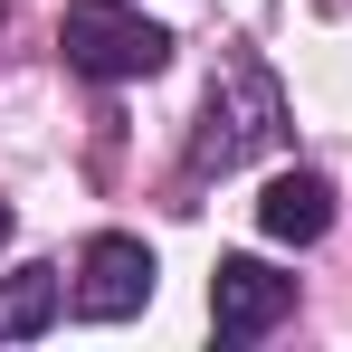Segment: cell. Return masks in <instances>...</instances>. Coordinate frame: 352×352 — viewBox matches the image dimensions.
Wrapping results in <instances>:
<instances>
[{"label": "cell", "instance_id": "obj_1", "mask_svg": "<svg viewBox=\"0 0 352 352\" xmlns=\"http://www.w3.org/2000/svg\"><path fill=\"white\" fill-rule=\"evenodd\" d=\"M286 143V86L267 76V67L229 48V58L210 67V96H200V124H190V172H248V162H267Z\"/></svg>", "mask_w": 352, "mask_h": 352}, {"label": "cell", "instance_id": "obj_2", "mask_svg": "<svg viewBox=\"0 0 352 352\" xmlns=\"http://www.w3.org/2000/svg\"><path fill=\"white\" fill-rule=\"evenodd\" d=\"M58 48H67L76 76H96V86H133V76H162V67H172V29L143 19L133 0H67Z\"/></svg>", "mask_w": 352, "mask_h": 352}, {"label": "cell", "instance_id": "obj_3", "mask_svg": "<svg viewBox=\"0 0 352 352\" xmlns=\"http://www.w3.org/2000/svg\"><path fill=\"white\" fill-rule=\"evenodd\" d=\"M153 305V248L143 238H86V257H76V314L86 324H124V314H143Z\"/></svg>", "mask_w": 352, "mask_h": 352}, {"label": "cell", "instance_id": "obj_4", "mask_svg": "<svg viewBox=\"0 0 352 352\" xmlns=\"http://www.w3.org/2000/svg\"><path fill=\"white\" fill-rule=\"evenodd\" d=\"M286 314H295V276H276L267 257H219V276H210L219 343H257V333H276Z\"/></svg>", "mask_w": 352, "mask_h": 352}, {"label": "cell", "instance_id": "obj_5", "mask_svg": "<svg viewBox=\"0 0 352 352\" xmlns=\"http://www.w3.org/2000/svg\"><path fill=\"white\" fill-rule=\"evenodd\" d=\"M257 229L286 238V248H314V238L333 229V181L324 172H276L267 200H257Z\"/></svg>", "mask_w": 352, "mask_h": 352}, {"label": "cell", "instance_id": "obj_6", "mask_svg": "<svg viewBox=\"0 0 352 352\" xmlns=\"http://www.w3.org/2000/svg\"><path fill=\"white\" fill-rule=\"evenodd\" d=\"M58 267H10L0 276V343H29V333H48L58 324Z\"/></svg>", "mask_w": 352, "mask_h": 352}, {"label": "cell", "instance_id": "obj_7", "mask_svg": "<svg viewBox=\"0 0 352 352\" xmlns=\"http://www.w3.org/2000/svg\"><path fill=\"white\" fill-rule=\"evenodd\" d=\"M0 248H10V210H0Z\"/></svg>", "mask_w": 352, "mask_h": 352}]
</instances>
